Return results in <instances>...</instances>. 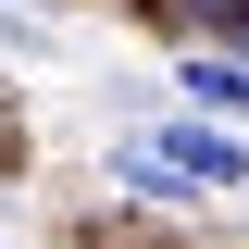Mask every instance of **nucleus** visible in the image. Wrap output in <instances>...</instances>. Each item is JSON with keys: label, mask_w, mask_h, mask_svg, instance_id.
Returning <instances> with one entry per match:
<instances>
[{"label": "nucleus", "mask_w": 249, "mask_h": 249, "mask_svg": "<svg viewBox=\"0 0 249 249\" xmlns=\"http://www.w3.org/2000/svg\"><path fill=\"white\" fill-rule=\"evenodd\" d=\"M124 175L150 187V199H175V187H224V175H249V150H237V137H212V124H175V137H124Z\"/></svg>", "instance_id": "f257e3e1"}, {"label": "nucleus", "mask_w": 249, "mask_h": 249, "mask_svg": "<svg viewBox=\"0 0 249 249\" xmlns=\"http://www.w3.org/2000/svg\"><path fill=\"white\" fill-rule=\"evenodd\" d=\"M175 88H187V100H212V112H249V62H187Z\"/></svg>", "instance_id": "f03ea898"}, {"label": "nucleus", "mask_w": 249, "mask_h": 249, "mask_svg": "<svg viewBox=\"0 0 249 249\" xmlns=\"http://www.w3.org/2000/svg\"><path fill=\"white\" fill-rule=\"evenodd\" d=\"M187 13H199L212 37H237V50H249V0H187Z\"/></svg>", "instance_id": "7ed1b4c3"}]
</instances>
